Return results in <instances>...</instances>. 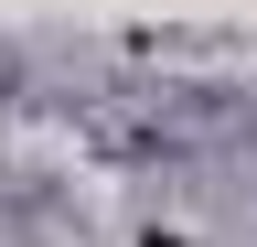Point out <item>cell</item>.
I'll return each instance as SVG.
<instances>
[{
    "mask_svg": "<svg viewBox=\"0 0 257 247\" xmlns=\"http://www.w3.org/2000/svg\"><path fill=\"white\" fill-rule=\"evenodd\" d=\"M140 247H182V236H172V226H150V236H140Z\"/></svg>",
    "mask_w": 257,
    "mask_h": 247,
    "instance_id": "6da1fadb",
    "label": "cell"
}]
</instances>
